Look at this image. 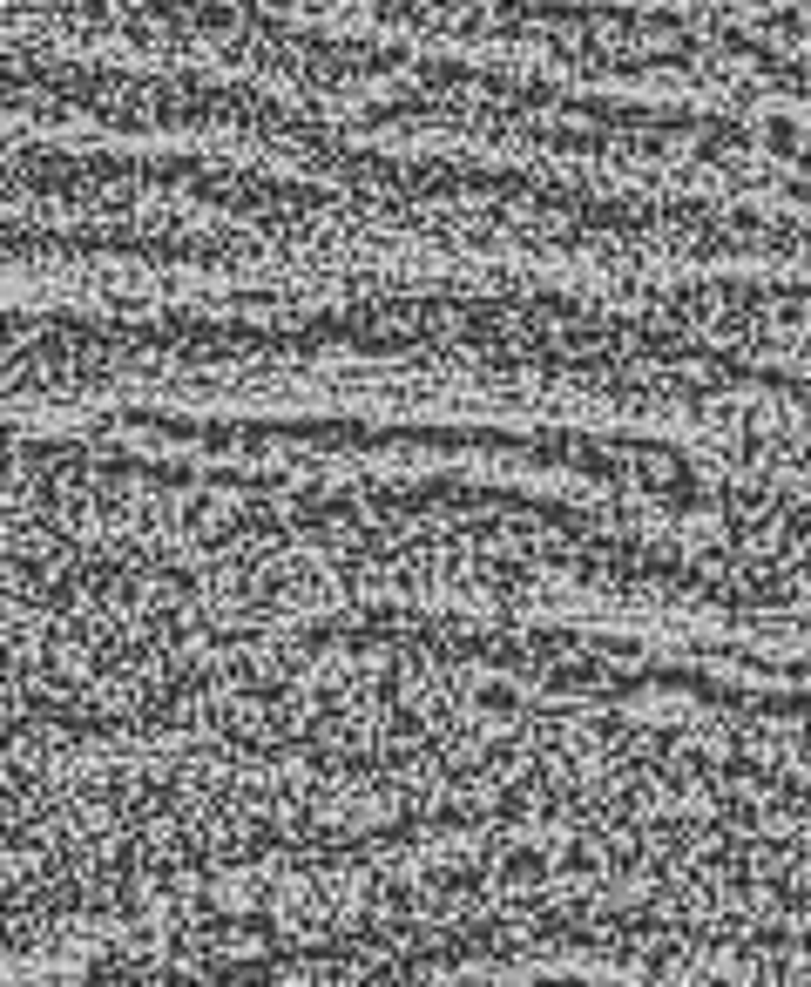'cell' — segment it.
Listing matches in <instances>:
<instances>
[{
	"label": "cell",
	"instance_id": "1",
	"mask_svg": "<svg viewBox=\"0 0 811 987\" xmlns=\"http://www.w3.org/2000/svg\"><path fill=\"white\" fill-rule=\"evenodd\" d=\"M757 136H764V149H771V156H805V149H811L798 115H764V122H757Z\"/></svg>",
	"mask_w": 811,
	"mask_h": 987
}]
</instances>
